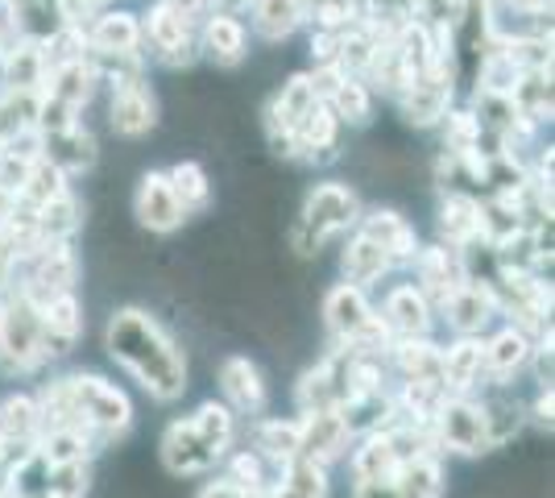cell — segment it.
Masks as SVG:
<instances>
[{
    "instance_id": "6da1fadb",
    "label": "cell",
    "mask_w": 555,
    "mask_h": 498,
    "mask_svg": "<svg viewBox=\"0 0 555 498\" xmlns=\"http://www.w3.org/2000/svg\"><path fill=\"white\" fill-rule=\"evenodd\" d=\"M108 357L120 370H129L133 379L154 395V399H179L186 391V357L179 341L141 308H120L108 320Z\"/></svg>"
},
{
    "instance_id": "7a4b0ae2",
    "label": "cell",
    "mask_w": 555,
    "mask_h": 498,
    "mask_svg": "<svg viewBox=\"0 0 555 498\" xmlns=\"http://www.w3.org/2000/svg\"><path fill=\"white\" fill-rule=\"evenodd\" d=\"M357 220H361V200H357V191L345 188V183H336V179H327V183H320V188L307 195L299 220H295V229H291V250H295L299 258H311V254L324 250L327 241L345 238Z\"/></svg>"
},
{
    "instance_id": "3957f363",
    "label": "cell",
    "mask_w": 555,
    "mask_h": 498,
    "mask_svg": "<svg viewBox=\"0 0 555 498\" xmlns=\"http://www.w3.org/2000/svg\"><path fill=\"white\" fill-rule=\"evenodd\" d=\"M67 382H70L75 411H79V420L88 427L92 445H104V440L129 432L133 407H129V395L116 382L100 379V374H67Z\"/></svg>"
},
{
    "instance_id": "277c9868",
    "label": "cell",
    "mask_w": 555,
    "mask_h": 498,
    "mask_svg": "<svg viewBox=\"0 0 555 498\" xmlns=\"http://www.w3.org/2000/svg\"><path fill=\"white\" fill-rule=\"evenodd\" d=\"M431 440H436V452H461V457H477V452L493 449L481 399L477 395H448L431 416Z\"/></svg>"
},
{
    "instance_id": "5b68a950",
    "label": "cell",
    "mask_w": 555,
    "mask_h": 498,
    "mask_svg": "<svg viewBox=\"0 0 555 498\" xmlns=\"http://www.w3.org/2000/svg\"><path fill=\"white\" fill-rule=\"evenodd\" d=\"M108 125H113L120 138H145L154 125H158V104L150 84L133 75V79H116L113 100H108Z\"/></svg>"
},
{
    "instance_id": "8992f818",
    "label": "cell",
    "mask_w": 555,
    "mask_h": 498,
    "mask_svg": "<svg viewBox=\"0 0 555 498\" xmlns=\"http://www.w3.org/2000/svg\"><path fill=\"white\" fill-rule=\"evenodd\" d=\"M377 320L386 324L393 341H415V336H431L436 329V308L427 304V295L415 283H398L390 286L386 304L377 311Z\"/></svg>"
},
{
    "instance_id": "52a82bcc",
    "label": "cell",
    "mask_w": 555,
    "mask_h": 498,
    "mask_svg": "<svg viewBox=\"0 0 555 498\" xmlns=\"http://www.w3.org/2000/svg\"><path fill=\"white\" fill-rule=\"evenodd\" d=\"M133 216H138L141 229H150V233H175V229H183V208H179V200H175V191H170V179H166V170H145L138 183V195H133Z\"/></svg>"
},
{
    "instance_id": "ba28073f",
    "label": "cell",
    "mask_w": 555,
    "mask_h": 498,
    "mask_svg": "<svg viewBox=\"0 0 555 498\" xmlns=\"http://www.w3.org/2000/svg\"><path fill=\"white\" fill-rule=\"evenodd\" d=\"M352 445L340 411H302L299 420V457L315 461V465H332L340 461Z\"/></svg>"
},
{
    "instance_id": "9c48e42d",
    "label": "cell",
    "mask_w": 555,
    "mask_h": 498,
    "mask_svg": "<svg viewBox=\"0 0 555 498\" xmlns=\"http://www.w3.org/2000/svg\"><path fill=\"white\" fill-rule=\"evenodd\" d=\"M163 461L175 477H199V474H208V470H216L220 457L208 449V440L195 432L191 416H186V420H175V424L166 427Z\"/></svg>"
},
{
    "instance_id": "30bf717a",
    "label": "cell",
    "mask_w": 555,
    "mask_h": 498,
    "mask_svg": "<svg viewBox=\"0 0 555 498\" xmlns=\"http://www.w3.org/2000/svg\"><path fill=\"white\" fill-rule=\"evenodd\" d=\"M220 391L232 416H261L266 411V379L249 357L232 354L220 361Z\"/></svg>"
},
{
    "instance_id": "8fae6325",
    "label": "cell",
    "mask_w": 555,
    "mask_h": 498,
    "mask_svg": "<svg viewBox=\"0 0 555 498\" xmlns=\"http://www.w3.org/2000/svg\"><path fill=\"white\" fill-rule=\"evenodd\" d=\"M415 286L427 295L431 308H443V299L464 283V270H461V254L456 250H443V245H418L415 258Z\"/></svg>"
},
{
    "instance_id": "7c38bea8",
    "label": "cell",
    "mask_w": 555,
    "mask_h": 498,
    "mask_svg": "<svg viewBox=\"0 0 555 498\" xmlns=\"http://www.w3.org/2000/svg\"><path fill=\"white\" fill-rule=\"evenodd\" d=\"M370 320H373V304L361 286L340 283L324 295V329L332 336V345H348Z\"/></svg>"
},
{
    "instance_id": "4fadbf2b",
    "label": "cell",
    "mask_w": 555,
    "mask_h": 498,
    "mask_svg": "<svg viewBox=\"0 0 555 498\" xmlns=\"http://www.w3.org/2000/svg\"><path fill=\"white\" fill-rule=\"evenodd\" d=\"M440 382L448 395H477L486 386L481 336H461L452 349H440Z\"/></svg>"
},
{
    "instance_id": "5bb4252c",
    "label": "cell",
    "mask_w": 555,
    "mask_h": 498,
    "mask_svg": "<svg viewBox=\"0 0 555 498\" xmlns=\"http://www.w3.org/2000/svg\"><path fill=\"white\" fill-rule=\"evenodd\" d=\"M534 341L522 329L506 324L502 332H493L489 341H481V354H486V386H509V379L531 366Z\"/></svg>"
},
{
    "instance_id": "9a60e30c",
    "label": "cell",
    "mask_w": 555,
    "mask_h": 498,
    "mask_svg": "<svg viewBox=\"0 0 555 498\" xmlns=\"http://www.w3.org/2000/svg\"><path fill=\"white\" fill-rule=\"evenodd\" d=\"M493 316H498V299L486 283H461L443 299V320L456 329V336H481Z\"/></svg>"
},
{
    "instance_id": "2e32d148",
    "label": "cell",
    "mask_w": 555,
    "mask_h": 498,
    "mask_svg": "<svg viewBox=\"0 0 555 498\" xmlns=\"http://www.w3.org/2000/svg\"><path fill=\"white\" fill-rule=\"evenodd\" d=\"M357 229L370 241H377V245L390 254L393 266H398V261H411L418 254L415 225L402 213H393V208H373V213H365L357 220Z\"/></svg>"
},
{
    "instance_id": "e0dca14e",
    "label": "cell",
    "mask_w": 555,
    "mask_h": 498,
    "mask_svg": "<svg viewBox=\"0 0 555 498\" xmlns=\"http://www.w3.org/2000/svg\"><path fill=\"white\" fill-rule=\"evenodd\" d=\"M390 270H393L390 254H386L377 241L365 238L361 229H357V233L345 241V250H340V274H345V283L361 286V291H370V286L382 283Z\"/></svg>"
},
{
    "instance_id": "ac0fdd59",
    "label": "cell",
    "mask_w": 555,
    "mask_h": 498,
    "mask_svg": "<svg viewBox=\"0 0 555 498\" xmlns=\"http://www.w3.org/2000/svg\"><path fill=\"white\" fill-rule=\"evenodd\" d=\"M199 50L208 54L211 63H220V67H236L249 54V29H245L241 17L211 13L204 29H199Z\"/></svg>"
},
{
    "instance_id": "d6986e66",
    "label": "cell",
    "mask_w": 555,
    "mask_h": 498,
    "mask_svg": "<svg viewBox=\"0 0 555 498\" xmlns=\"http://www.w3.org/2000/svg\"><path fill=\"white\" fill-rule=\"evenodd\" d=\"M88 47H92V54H129V50H141V22L129 9H104V13L92 17Z\"/></svg>"
},
{
    "instance_id": "ffe728a7",
    "label": "cell",
    "mask_w": 555,
    "mask_h": 498,
    "mask_svg": "<svg viewBox=\"0 0 555 498\" xmlns=\"http://www.w3.org/2000/svg\"><path fill=\"white\" fill-rule=\"evenodd\" d=\"M440 233L452 250H464L468 241L486 238V229H481V200L473 191H448V200L440 204Z\"/></svg>"
},
{
    "instance_id": "44dd1931",
    "label": "cell",
    "mask_w": 555,
    "mask_h": 498,
    "mask_svg": "<svg viewBox=\"0 0 555 498\" xmlns=\"http://www.w3.org/2000/svg\"><path fill=\"white\" fill-rule=\"evenodd\" d=\"M42 158H47V163H54L70 179V175L92 170L95 158H100V145H95V138L83 129V125H70L67 133L42 138Z\"/></svg>"
},
{
    "instance_id": "7402d4cb",
    "label": "cell",
    "mask_w": 555,
    "mask_h": 498,
    "mask_svg": "<svg viewBox=\"0 0 555 498\" xmlns=\"http://www.w3.org/2000/svg\"><path fill=\"white\" fill-rule=\"evenodd\" d=\"M361 445L352 449V477L357 482H377V477H393V470L402 465V457L393 449L390 432L382 427V432H370V436H357Z\"/></svg>"
},
{
    "instance_id": "603a6c76",
    "label": "cell",
    "mask_w": 555,
    "mask_h": 498,
    "mask_svg": "<svg viewBox=\"0 0 555 498\" xmlns=\"http://www.w3.org/2000/svg\"><path fill=\"white\" fill-rule=\"evenodd\" d=\"M95 84H100V75H95V67L88 59L83 63H63V67H50L47 72L42 95H54V100H63V104H70L79 113L95 95Z\"/></svg>"
},
{
    "instance_id": "cb8c5ba5",
    "label": "cell",
    "mask_w": 555,
    "mask_h": 498,
    "mask_svg": "<svg viewBox=\"0 0 555 498\" xmlns=\"http://www.w3.org/2000/svg\"><path fill=\"white\" fill-rule=\"evenodd\" d=\"M0 436L4 445H38L42 436V411L34 395H9L0 399Z\"/></svg>"
},
{
    "instance_id": "d4e9b609",
    "label": "cell",
    "mask_w": 555,
    "mask_h": 498,
    "mask_svg": "<svg viewBox=\"0 0 555 498\" xmlns=\"http://www.w3.org/2000/svg\"><path fill=\"white\" fill-rule=\"evenodd\" d=\"M393 482H398L402 498H443L448 482H443L440 452H423L415 461H402V465L393 470Z\"/></svg>"
},
{
    "instance_id": "484cf974",
    "label": "cell",
    "mask_w": 555,
    "mask_h": 498,
    "mask_svg": "<svg viewBox=\"0 0 555 498\" xmlns=\"http://www.w3.org/2000/svg\"><path fill=\"white\" fill-rule=\"evenodd\" d=\"M166 179H170V191H175L183 216H204L211 208V179L199 163H175L166 170Z\"/></svg>"
},
{
    "instance_id": "4316f807",
    "label": "cell",
    "mask_w": 555,
    "mask_h": 498,
    "mask_svg": "<svg viewBox=\"0 0 555 498\" xmlns=\"http://www.w3.org/2000/svg\"><path fill=\"white\" fill-rule=\"evenodd\" d=\"M254 452H261L270 465H286L299 457V420H257Z\"/></svg>"
},
{
    "instance_id": "83f0119b",
    "label": "cell",
    "mask_w": 555,
    "mask_h": 498,
    "mask_svg": "<svg viewBox=\"0 0 555 498\" xmlns=\"http://www.w3.org/2000/svg\"><path fill=\"white\" fill-rule=\"evenodd\" d=\"M274 498H327V465H315V461H286L282 474H278Z\"/></svg>"
},
{
    "instance_id": "f1b7e54d",
    "label": "cell",
    "mask_w": 555,
    "mask_h": 498,
    "mask_svg": "<svg viewBox=\"0 0 555 498\" xmlns=\"http://www.w3.org/2000/svg\"><path fill=\"white\" fill-rule=\"evenodd\" d=\"M254 9V29L266 42H282L302 25L299 0H249Z\"/></svg>"
},
{
    "instance_id": "f546056e",
    "label": "cell",
    "mask_w": 555,
    "mask_h": 498,
    "mask_svg": "<svg viewBox=\"0 0 555 498\" xmlns=\"http://www.w3.org/2000/svg\"><path fill=\"white\" fill-rule=\"evenodd\" d=\"M327 108L336 113L340 125H365L373 117V95H370V84L361 79V75H348L336 84V92L327 95Z\"/></svg>"
},
{
    "instance_id": "4dcf8cb0",
    "label": "cell",
    "mask_w": 555,
    "mask_h": 498,
    "mask_svg": "<svg viewBox=\"0 0 555 498\" xmlns=\"http://www.w3.org/2000/svg\"><path fill=\"white\" fill-rule=\"evenodd\" d=\"M191 424H195V432L208 440V449L216 452V457H224V452L232 449V436H236V416H232L224 404H204L195 416H191Z\"/></svg>"
},
{
    "instance_id": "1f68e13d",
    "label": "cell",
    "mask_w": 555,
    "mask_h": 498,
    "mask_svg": "<svg viewBox=\"0 0 555 498\" xmlns=\"http://www.w3.org/2000/svg\"><path fill=\"white\" fill-rule=\"evenodd\" d=\"M70 183H67V175L59 170L54 163H47V158H38V163L29 166V175H25V183H22V195L25 204H34V208H42V204H50V200H59V195H67Z\"/></svg>"
},
{
    "instance_id": "d6a6232c",
    "label": "cell",
    "mask_w": 555,
    "mask_h": 498,
    "mask_svg": "<svg viewBox=\"0 0 555 498\" xmlns=\"http://www.w3.org/2000/svg\"><path fill=\"white\" fill-rule=\"evenodd\" d=\"M83 495H88V461L50 465L47 498H83Z\"/></svg>"
},
{
    "instance_id": "836d02e7",
    "label": "cell",
    "mask_w": 555,
    "mask_h": 498,
    "mask_svg": "<svg viewBox=\"0 0 555 498\" xmlns=\"http://www.w3.org/2000/svg\"><path fill=\"white\" fill-rule=\"evenodd\" d=\"M158 4H163L166 13H175L183 25H191V29L211 17V0H158Z\"/></svg>"
},
{
    "instance_id": "e575fe53",
    "label": "cell",
    "mask_w": 555,
    "mask_h": 498,
    "mask_svg": "<svg viewBox=\"0 0 555 498\" xmlns=\"http://www.w3.org/2000/svg\"><path fill=\"white\" fill-rule=\"evenodd\" d=\"M352 498H402L393 477H377V482H357Z\"/></svg>"
},
{
    "instance_id": "d590c367",
    "label": "cell",
    "mask_w": 555,
    "mask_h": 498,
    "mask_svg": "<svg viewBox=\"0 0 555 498\" xmlns=\"http://www.w3.org/2000/svg\"><path fill=\"white\" fill-rule=\"evenodd\" d=\"M195 498H245V490H241L236 482H229V477H216V482H208Z\"/></svg>"
},
{
    "instance_id": "8d00e7d4",
    "label": "cell",
    "mask_w": 555,
    "mask_h": 498,
    "mask_svg": "<svg viewBox=\"0 0 555 498\" xmlns=\"http://www.w3.org/2000/svg\"><path fill=\"white\" fill-rule=\"evenodd\" d=\"M4 54H9V34H4V25H0V63H4Z\"/></svg>"
},
{
    "instance_id": "74e56055",
    "label": "cell",
    "mask_w": 555,
    "mask_h": 498,
    "mask_svg": "<svg viewBox=\"0 0 555 498\" xmlns=\"http://www.w3.org/2000/svg\"><path fill=\"white\" fill-rule=\"evenodd\" d=\"M0 320H4V308H0Z\"/></svg>"
}]
</instances>
